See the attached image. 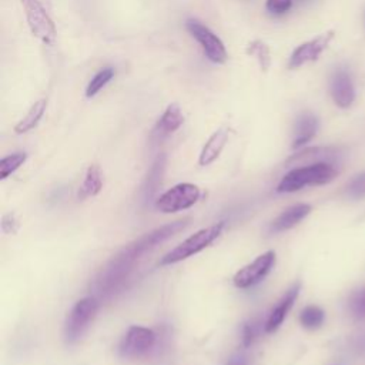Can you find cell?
<instances>
[{
  "label": "cell",
  "instance_id": "27",
  "mask_svg": "<svg viewBox=\"0 0 365 365\" xmlns=\"http://www.w3.org/2000/svg\"><path fill=\"white\" fill-rule=\"evenodd\" d=\"M294 0H267L265 9L274 16H282L291 10Z\"/></svg>",
  "mask_w": 365,
  "mask_h": 365
},
{
  "label": "cell",
  "instance_id": "18",
  "mask_svg": "<svg viewBox=\"0 0 365 365\" xmlns=\"http://www.w3.org/2000/svg\"><path fill=\"white\" fill-rule=\"evenodd\" d=\"M47 107V100L46 98H40L38 101H36L30 110L27 111V114L14 125V133L16 134H24L29 133L30 130H33L41 120L44 111Z\"/></svg>",
  "mask_w": 365,
  "mask_h": 365
},
{
  "label": "cell",
  "instance_id": "15",
  "mask_svg": "<svg viewBox=\"0 0 365 365\" xmlns=\"http://www.w3.org/2000/svg\"><path fill=\"white\" fill-rule=\"evenodd\" d=\"M227 141H228V128L221 127L217 131H214L200 153V157H198L200 165H208L214 163L220 157Z\"/></svg>",
  "mask_w": 365,
  "mask_h": 365
},
{
  "label": "cell",
  "instance_id": "26",
  "mask_svg": "<svg viewBox=\"0 0 365 365\" xmlns=\"http://www.w3.org/2000/svg\"><path fill=\"white\" fill-rule=\"evenodd\" d=\"M258 335V324L255 321H248L242 325L241 328V341H242V346L247 348L250 346L255 338Z\"/></svg>",
  "mask_w": 365,
  "mask_h": 365
},
{
  "label": "cell",
  "instance_id": "1",
  "mask_svg": "<svg viewBox=\"0 0 365 365\" xmlns=\"http://www.w3.org/2000/svg\"><path fill=\"white\" fill-rule=\"evenodd\" d=\"M188 218L177 220L170 224H165L160 228H155L133 242L124 247L111 261L104 267L100 275L94 281V289L101 297H110L117 289L123 287L125 279L130 277L131 271L134 269L135 262L148 251L155 248L158 244L164 242L178 231L184 230L188 224Z\"/></svg>",
  "mask_w": 365,
  "mask_h": 365
},
{
  "label": "cell",
  "instance_id": "5",
  "mask_svg": "<svg viewBox=\"0 0 365 365\" xmlns=\"http://www.w3.org/2000/svg\"><path fill=\"white\" fill-rule=\"evenodd\" d=\"M29 29L41 43L53 46L56 43L57 30L53 19L38 0H21Z\"/></svg>",
  "mask_w": 365,
  "mask_h": 365
},
{
  "label": "cell",
  "instance_id": "17",
  "mask_svg": "<svg viewBox=\"0 0 365 365\" xmlns=\"http://www.w3.org/2000/svg\"><path fill=\"white\" fill-rule=\"evenodd\" d=\"M103 188V177H101V170L98 165L93 164L87 168L83 184L78 190V198L84 200L88 197L97 195Z\"/></svg>",
  "mask_w": 365,
  "mask_h": 365
},
{
  "label": "cell",
  "instance_id": "2",
  "mask_svg": "<svg viewBox=\"0 0 365 365\" xmlns=\"http://www.w3.org/2000/svg\"><path fill=\"white\" fill-rule=\"evenodd\" d=\"M336 168L328 161L311 163L288 171L277 185L278 192H295L308 185H324L336 177Z\"/></svg>",
  "mask_w": 365,
  "mask_h": 365
},
{
  "label": "cell",
  "instance_id": "13",
  "mask_svg": "<svg viewBox=\"0 0 365 365\" xmlns=\"http://www.w3.org/2000/svg\"><path fill=\"white\" fill-rule=\"evenodd\" d=\"M309 212H311V205L308 204H295L292 207H288L271 222L269 231L271 232L287 231L295 227L298 222H301Z\"/></svg>",
  "mask_w": 365,
  "mask_h": 365
},
{
  "label": "cell",
  "instance_id": "6",
  "mask_svg": "<svg viewBox=\"0 0 365 365\" xmlns=\"http://www.w3.org/2000/svg\"><path fill=\"white\" fill-rule=\"evenodd\" d=\"M200 195L201 191L195 184L180 182L161 194L155 201V207L165 214L182 211L192 207L200 200Z\"/></svg>",
  "mask_w": 365,
  "mask_h": 365
},
{
  "label": "cell",
  "instance_id": "24",
  "mask_svg": "<svg viewBox=\"0 0 365 365\" xmlns=\"http://www.w3.org/2000/svg\"><path fill=\"white\" fill-rule=\"evenodd\" d=\"M349 311L355 319H365V288L352 294L349 299Z\"/></svg>",
  "mask_w": 365,
  "mask_h": 365
},
{
  "label": "cell",
  "instance_id": "16",
  "mask_svg": "<svg viewBox=\"0 0 365 365\" xmlns=\"http://www.w3.org/2000/svg\"><path fill=\"white\" fill-rule=\"evenodd\" d=\"M184 123V114L177 103H171L164 110L163 115L155 124V133L158 135H168L178 130Z\"/></svg>",
  "mask_w": 365,
  "mask_h": 365
},
{
  "label": "cell",
  "instance_id": "23",
  "mask_svg": "<svg viewBox=\"0 0 365 365\" xmlns=\"http://www.w3.org/2000/svg\"><path fill=\"white\" fill-rule=\"evenodd\" d=\"M27 158L26 153H14L10 154L4 158H1L0 161V178L4 180L7 178L10 174H13Z\"/></svg>",
  "mask_w": 365,
  "mask_h": 365
},
{
  "label": "cell",
  "instance_id": "14",
  "mask_svg": "<svg viewBox=\"0 0 365 365\" xmlns=\"http://www.w3.org/2000/svg\"><path fill=\"white\" fill-rule=\"evenodd\" d=\"M318 131V118L311 113H302L298 115L294 127L292 148L305 145Z\"/></svg>",
  "mask_w": 365,
  "mask_h": 365
},
{
  "label": "cell",
  "instance_id": "22",
  "mask_svg": "<svg viewBox=\"0 0 365 365\" xmlns=\"http://www.w3.org/2000/svg\"><path fill=\"white\" fill-rule=\"evenodd\" d=\"M113 77H114V68L111 67H104L100 71H97L86 88V96L88 98L96 96Z\"/></svg>",
  "mask_w": 365,
  "mask_h": 365
},
{
  "label": "cell",
  "instance_id": "12",
  "mask_svg": "<svg viewBox=\"0 0 365 365\" xmlns=\"http://www.w3.org/2000/svg\"><path fill=\"white\" fill-rule=\"evenodd\" d=\"M299 288H301V284L297 282L294 284L287 292L285 295L278 301V304L272 308V311L269 312L267 321H265V325H264V329L267 334H272L275 332L281 324L284 322L287 314L289 312V309L292 308L298 294H299Z\"/></svg>",
  "mask_w": 365,
  "mask_h": 365
},
{
  "label": "cell",
  "instance_id": "21",
  "mask_svg": "<svg viewBox=\"0 0 365 365\" xmlns=\"http://www.w3.org/2000/svg\"><path fill=\"white\" fill-rule=\"evenodd\" d=\"M325 312L317 305H308L299 312V322L307 329H317L324 324Z\"/></svg>",
  "mask_w": 365,
  "mask_h": 365
},
{
  "label": "cell",
  "instance_id": "25",
  "mask_svg": "<svg viewBox=\"0 0 365 365\" xmlns=\"http://www.w3.org/2000/svg\"><path fill=\"white\" fill-rule=\"evenodd\" d=\"M346 194L354 200L365 198V171L355 175L346 185Z\"/></svg>",
  "mask_w": 365,
  "mask_h": 365
},
{
  "label": "cell",
  "instance_id": "8",
  "mask_svg": "<svg viewBox=\"0 0 365 365\" xmlns=\"http://www.w3.org/2000/svg\"><path fill=\"white\" fill-rule=\"evenodd\" d=\"M155 332L145 327H130L123 336L118 352L123 358H141L147 355L155 345Z\"/></svg>",
  "mask_w": 365,
  "mask_h": 365
},
{
  "label": "cell",
  "instance_id": "28",
  "mask_svg": "<svg viewBox=\"0 0 365 365\" xmlns=\"http://www.w3.org/2000/svg\"><path fill=\"white\" fill-rule=\"evenodd\" d=\"M228 365H248V362H247V359H245L244 355L237 354V355H234V356L228 361Z\"/></svg>",
  "mask_w": 365,
  "mask_h": 365
},
{
  "label": "cell",
  "instance_id": "3",
  "mask_svg": "<svg viewBox=\"0 0 365 365\" xmlns=\"http://www.w3.org/2000/svg\"><path fill=\"white\" fill-rule=\"evenodd\" d=\"M225 222L220 221L214 225L205 227L198 230L197 232H194L192 235H190L188 238H185L182 242H180L175 248H173L170 252H167L161 259H160V265H171V264H177L188 257H192L195 254H198L200 251L205 250L208 245H211L222 232Z\"/></svg>",
  "mask_w": 365,
  "mask_h": 365
},
{
  "label": "cell",
  "instance_id": "4",
  "mask_svg": "<svg viewBox=\"0 0 365 365\" xmlns=\"http://www.w3.org/2000/svg\"><path fill=\"white\" fill-rule=\"evenodd\" d=\"M97 309L98 301L96 297H86L74 304L64 325L66 342L74 344L81 338L90 322L94 319Z\"/></svg>",
  "mask_w": 365,
  "mask_h": 365
},
{
  "label": "cell",
  "instance_id": "29",
  "mask_svg": "<svg viewBox=\"0 0 365 365\" xmlns=\"http://www.w3.org/2000/svg\"><path fill=\"white\" fill-rule=\"evenodd\" d=\"M301 1H302V0H301Z\"/></svg>",
  "mask_w": 365,
  "mask_h": 365
},
{
  "label": "cell",
  "instance_id": "7",
  "mask_svg": "<svg viewBox=\"0 0 365 365\" xmlns=\"http://www.w3.org/2000/svg\"><path fill=\"white\" fill-rule=\"evenodd\" d=\"M185 27L190 31V34L200 43V46L204 50V54L210 61L215 64H224L227 61L228 54L224 43L205 24L195 19H188L185 21Z\"/></svg>",
  "mask_w": 365,
  "mask_h": 365
},
{
  "label": "cell",
  "instance_id": "10",
  "mask_svg": "<svg viewBox=\"0 0 365 365\" xmlns=\"http://www.w3.org/2000/svg\"><path fill=\"white\" fill-rule=\"evenodd\" d=\"M334 38V30H328L302 44H299L291 54L289 57V63L288 67L289 68H298L309 61H315L322 51L328 47V44L331 43V40Z\"/></svg>",
  "mask_w": 365,
  "mask_h": 365
},
{
  "label": "cell",
  "instance_id": "9",
  "mask_svg": "<svg viewBox=\"0 0 365 365\" xmlns=\"http://www.w3.org/2000/svg\"><path fill=\"white\" fill-rule=\"evenodd\" d=\"M275 264V252L267 251L261 255H258L254 261L242 267L232 278V282L240 289L251 288L257 284H259L271 271V268Z\"/></svg>",
  "mask_w": 365,
  "mask_h": 365
},
{
  "label": "cell",
  "instance_id": "11",
  "mask_svg": "<svg viewBox=\"0 0 365 365\" xmlns=\"http://www.w3.org/2000/svg\"><path fill=\"white\" fill-rule=\"evenodd\" d=\"M329 90L332 100L341 108H346L354 103L355 88L351 80V76L346 70L338 68L334 71L329 83Z\"/></svg>",
  "mask_w": 365,
  "mask_h": 365
},
{
  "label": "cell",
  "instance_id": "20",
  "mask_svg": "<svg viewBox=\"0 0 365 365\" xmlns=\"http://www.w3.org/2000/svg\"><path fill=\"white\" fill-rule=\"evenodd\" d=\"M245 53L258 61L262 71H267L269 68L271 54H269L268 46L262 40H252L251 43H248Z\"/></svg>",
  "mask_w": 365,
  "mask_h": 365
},
{
  "label": "cell",
  "instance_id": "19",
  "mask_svg": "<svg viewBox=\"0 0 365 365\" xmlns=\"http://www.w3.org/2000/svg\"><path fill=\"white\" fill-rule=\"evenodd\" d=\"M164 168H165V155L160 154L151 164V168H150L145 182L143 185V194H144L145 200L151 198L153 194L157 191V187L160 185L163 174H164Z\"/></svg>",
  "mask_w": 365,
  "mask_h": 365
}]
</instances>
